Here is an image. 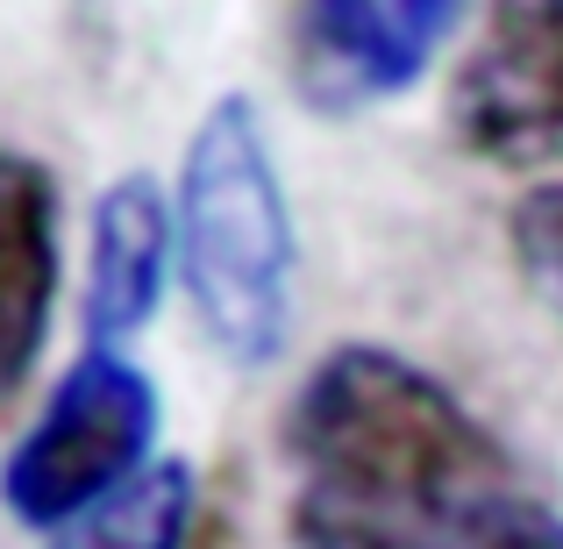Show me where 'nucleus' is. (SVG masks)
<instances>
[{
  "label": "nucleus",
  "instance_id": "6e6552de",
  "mask_svg": "<svg viewBox=\"0 0 563 549\" xmlns=\"http://www.w3.org/2000/svg\"><path fill=\"white\" fill-rule=\"evenodd\" d=\"M192 464L179 457H151L129 485H114L108 499H93L86 514H71L51 536V549H186L192 536Z\"/></svg>",
  "mask_w": 563,
  "mask_h": 549
},
{
  "label": "nucleus",
  "instance_id": "7ed1b4c3",
  "mask_svg": "<svg viewBox=\"0 0 563 549\" xmlns=\"http://www.w3.org/2000/svg\"><path fill=\"white\" fill-rule=\"evenodd\" d=\"M157 442V385L122 350H93L57 378L29 436L0 464V499L22 528H65L114 485H129L151 464Z\"/></svg>",
  "mask_w": 563,
  "mask_h": 549
},
{
  "label": "nucleus",
  "instance_id": "0eeeda50",
  "mask_svg": "<svg viewBox=\"0 0 563 549\" xmlns=\"http://www.w3.org/2000/svg\"><path fill=\"white\" fill-rule=\"evenodd\" d=\"M57 179L22 151H0V399L29 378L57 307Z\"/></svg>",
  "mask_w": 563,
  "mask_h": 549
},
{
  "label": "nucleus",
  "instance_id": "1a4fd4ad",
  "mask_svg": "<svg viewBox=\"0 0 563 549\" xmlns=\"http://www.w3.org/2000/svg\"><path fill=\"white\" fill-rule=\"evenodd\" d=\"M507 250H514V264H521L528 293H536V307L563 336V179H542V186H528L521 200H514Z\"/></svg>",
  "mask_w": 563,
  "mask_h": 549
},
{
  "label": "nucleus",
  "instance_id": "f03ea898",
  "mask_svg": "<svg viewBox=\"0 0 563 549\" xmlns=\"http://www.w3.org/2000/svg\"><path fill=\"white\" fill-rule=\"evenodd\" d=\"M179 278L207 343L229 364H272L292 329V207L250 94L200 114L179 165Z\"/></svg>",
  "mask_w": 563,
  "mask_h": 549
},
{
  "label": "nucleus",
  "instance_id": "f257e3e1",
  "mask_svg": "<svg viewBox=\"0 0 563 549\" xmlns=\"http://www.w3.org/2000/svg\"><path fill=\"white\" fill-rule=\"evenodd\" d=\"M300 549H563L507 442L399 350H329L286 414Z\"/></svg>",
  "mask_w": 563,
  "mask_h": 549
},
{
  "label": "nucleus",
  "instance_id": "39448f33",
  "mask_svg": "<svg viewBox=\"0 0 563 549\" xmlns=\"http://www.w3.org/2000/svg\"><path fill=\"white\" fill-rule=\"evenodd\" d=\"M456 22L464 0H292V94L329 122L364 114L407 94Z\"/></svg>",
  "mask_w": 563,
  "mask_h": 549
},
{
  "label": "nucleus",
  "instance_id": "20e7f679",
  "mask_svg": "<svg viewBox=\"0 0 563 549\" xmlns=\"http://www.w3.org/2000/svg\"><path fill=\"white\" fill-rule=\"evenodd\" d=\"M450 129L485 165H563V0H493L456 65Z\"/></svg>",
  "mask_w": 563,
  "mask_h": 549
},
{
  "label": "nucleus",
  "instance_id": "423d86ee",
  "mask_svg": "<svg viewBox=\"0 0 563 549\" xmlns=\"http://www.w3.org/2000/svg\"><path fill=\"white\" fill-rule=\"evenodd\" d=\"M179 257V215L151 172H122L93 200L86 229V343L122 350L157 315Z\"/></svg>",
  "mask_w": 563,
  "mask_h": 549
}]
</instances>
